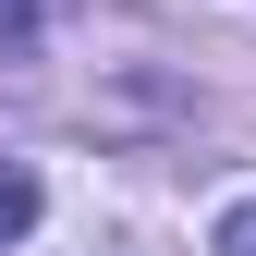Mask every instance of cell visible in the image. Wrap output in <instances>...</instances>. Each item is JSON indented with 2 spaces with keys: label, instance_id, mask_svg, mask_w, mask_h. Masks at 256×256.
I'll list each match as a JSON object with an SVG mask.
<instances>
[{
  "label": "cell",
  "instance_id": "2",
  "mask_svg": "<svg viewBox=\"0 0 256 256\" xmlns=\"http://www.w3.org/2000/svg\"><path fill=\"white\" fill-rule=\"evenodd\" d=\"M220 256H256V208H232V220H220Z\"/></svg>",
  "mask_w": 256,
  "mask_h": 256
},
{
  "label": "cell",
  "instance_id": "1",
  "mask_svg": "<svg viewBox=\"0 0 256 256\" xmlns=\"http://www.w3.org/2000/svg\"><path fill=\"white\" fill-rule=\"evenodd\" d=\"M24 220H37V171H24V158H0V244H12Z\"/></svg>",
  "mask_w": 256,
  "mask_h": 256
},
{
  "label": "cell",
  "instance_id": "3",
  "mask_svg": "<svg viewBox=\"0 0 256 256\" xmlns=\"http://www.w3.org/2000/svg\"><path fill=\"white\" fill-rule=\"evenodd\" d=\"M24 24H37V0H0V37H24Z\"/></svg>",
  "mask_w": 256,
  "mask_h": 256
}]
</instances>
